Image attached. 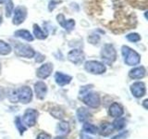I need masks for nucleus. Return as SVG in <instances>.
Segmentation results:
<instances>
[{"label":"nucleus","instance_id":"obj_1","mask_svg":"<svg viewBox=\"0 0 148 139\" xmlns=\"http://www.w3.org/2000/svg\"><path fill=\"white\" fill-rule=\"evenodd\" d=\"M87 14L97 18L114 34H121L137 24V17L122 0H91Z\"/></svg>","mask_w":148,"mask_h":139},{"label":"nucleus","instance_id":"obj_2","mask_svg":"<svg viewBox=\"0 0 148 139\" xmlns=\"http://www.w3.org/2000/svg\"><path fill=\"white\" fill-rule=\"evenodd\" d=\"M121 53L124 58V62L129 66H135L141 61V57L135 50L129 47L128 45H123L121 47Z\"/></svg>","mask_w":148,"mask_h":139},{"label":"nucleus","instance_id":"obj_3","mask_svg":"<svg viewBox=\"0 0 148 139\" xmlns=\"http://www.w3.org/2000/svg\"><path fill=\"white\" fill-rule=\"evenodd\" d=\"M100 56L105 64L111 65L117 59V51H116L113 45L105 44L102 47Z\"/></svg>","mask_w":148,"mask_h":139},{"label":"nucleus","instance_id":"obj_4","mask_svg":"<svg viewBox=\"0 0 148 139\" xmlns=\"http://www.w3.org/2000/svg\"><path fill=\"white\" fill-rule=\"evenodd\" d=\"M14 49L18 56L26 58H32L35 56V51L29 45L21 44V42H14Z\"/></svg>","mask_w":148,"mask_h":139},{"label":"nucleus","instance_id":"obj_5","mask_svg":"<svg viewBox=\"0 0 148 139\" xmlns=\"http://www.w3.org/2000/svg\"><path fill=\"white\" fill-rule=\"evenodd\" d=\"M85 71L92 74H103L106 71V67L104 63L96 61V60H89L84 64Z\"/></svg>","mask_w":148,"mask_h":139},{"label":"nucleus","instance_id":"obj_6","mask_svg":"<svg viewBox=\"0 0 148 139\" xmlns=\"http://www.w3.org/2000/svg\"><path fill=\"white\" fill-rule=\"evenodd\" d=\"M16 96L18 102L22 104H27L32 99V91L30 87L22 86L16 90Z\"/></svg>","mask_w":148,"mask_h":139},{"label":"nucleus","instance_id":"obj_7","mask_svg":"<svg viewBox=\"0 0 148 139\" xmlns=\"http://www.w3.org/2000/svg\"><path fill=\"white\" fill-rule=\"evenodd\" d=\"M82 101L92 109H96L100 106V96L97 93L95 92H86L82 95Z\"/></svg>","mask_w":148,"mask_h":139},{"label":"nucleus","instance_id":"obj_8","mask_svg":"<svg viewBox=\"0 0 148 139\" xmlns=\"http://www.w3.org/2000/svg\"><path fill=\"white\" fill-rule=\"evenodd\" d=\"M12 23L14 25H21L27 18V8L24 6H18L13 10Z\"/></svg>","mask_w":148,"mask_h":139},{"label":"nucleus","instance_id":"obj_9","mask_svg":"<svg viewBox=\"0 0 148 139\" xmlns=\"http://www.w3.org/2000/svg\"><path fill=\"white\" fill-rule=\"evenodd\" d=\"M37 117H38V112L34 109H28L24 115H23L21 122L24 123L26 126L28 127H32L35 125L36 120H37Z\"/></svg>","mask_w":148,"mask_h":139},{"label":"nucleus","instance_id":"obj_10","mask_svg":"<svg viewBox=\"0 0 148 139\" xmlns=\"http://www.w3.org/2000/svg\"><path fill=\"white\" fill-rule=\"evenodd\" d=\"M84 58H85V55L80 49H72L68 54V59L71 62L76 65L82 64Z\"/></svg>","mask_w":148,"mask_h":139},{"label":"nucleus","instance_id":"obj_11","mask_svg":"<svg viewBox=\"0 0 148 139\" xmlns=\"http://www.w3.org/2000/svg\"><path fill=\"white\" fill-rule=\"evenodd\" d=\"M57 21L59 23V25L63 27L65 30L68 31V32H71L74 29L75 27V20L73 19H71V20H66V18L63 15V14H58L57 16Z\"/></svg>","mask_w":148,"mask_h":139},{"label":"nucleus","instance_id":"obj_12","mask_svg":"<svg viewBox=\"0 0 148 139\" xmlns=\"http://www.w3.org/2000/svg\"><path fill=\"white\" fill-rule=\"evenodd\" d=\"M53 68H54L53 64L50 62L43 64L38 70H37V72H36L37 77L40 79H45V78L49 77L53 72Z\"/></svg>","mask_w":148,"mask_h":139},{"label":"nucleus","instance_id":"obj_13","mask_svg":"<svg viewBox=\"0 0 148 139\" xmlns=\"http://www.w3.org/2000/svg\"><path fill=\"white\" fill-rule=\"evenodd\" d=\"M131 92L133 95V96L137 97H142L145 95L146 89H145V85L143 82H136L132 83L131 85Z\"/></svg>","mask_w":148,"mask_h":139},{"label":"nucleus","instance_id":"obj_14","mask_svg":"<svg viewBox=\"0 0 148 139\" xmlns=\"http://www.w3.org/2000/svg\"><path fill=\"white\" fill-rule=\"evenodd\" d=\"M34 92H35L37 98L44 99L46 93H47V87H46V85L42 81L37 82L34 85Z\"/></svg>","mask_w":148,"mask_h":139},{"label":"nucleus","instance_id":"obj_15","mask_svg":"<svg viewBox=\"0 0 148 139\" xmlns=\"http://www.w3.org/2000/svg\"><path fill=\"white\" fill-rule=\"evenodd\" d=\"M55 80H56V83H57L58 85L64 86V85H69V83L71 82L72 77L68 75V74H64L62 72H58L55 74Z\"/></svg>","mask_w":148,"mask_h":139},{"label":"nucleus","instance_id":"obj_16","mask_svg":"<svg viewBox=\"0 0 148 139\" xmlns=\"http://www.w3.org/2000/svg\"><path fill=\"white\" fill-rule=\"evenodd\" d=\"M124 113V110L121 105H119L117 102H114L109 107V115L113 118H119Z\"/></svg>","mask_w":148,"mask_h":139},{"label":"nucleus","instance_id":"obj_17","mask_svg":"<svg viewBox=\"0 0 148 139\" xmlns=\"http://www.w3.org/2000/svg\"><path fill=\"white\" fill-rule=\"evenodd\" d=\"M146 74V70L143 66L136 67L131 70L129 72V76L132 79H142L145 76Z\"/></svg>","mask_w":148,"mask_h":139},{"label":"nucleus","instance_id":"obj_18","mask_svg":"<svg viewBox=\"0 0 148 139\" xmlns=\"http://www.w3.org/2000/svg\"><path fill=\"white\" fill-rule=\"evenodd\" d=\"M130 6L136 8L141 10L147 9V0H125Z\"/></svg>","mask_w":148,"mask_h":139},{"label":"nucleus","instance_id":"obj_19","mask_svg":"<svg viewBox=\"0 0 148 139\" xmlns=\"http://www.w3.org/2000/svg\"><path fill=\"white\" fill-rule=\"evenodd\" d=\"M114 131V128L112 126V123H109L108 122H105L100 125V128L98 129V132L100 133L101 136H109L110 133H112Z\"/></svg>","mask_w":148,"mask_h":139},{"label":"nucleus","instance_id":"obj_20","mask_svg":"<svg viewBox=\"0 0 148 139\" xmlns=\"http://www.w3.org/2000/svg\"><path fill=\"white\" fill-rule=\"evenodd\" d=\"M14 36L20 37V38H22L28 42L34 41V36H32L31 32L27 30H18L14 32Z\"/></svg>","mask_w":148,"mask_h":139},{"label":"nucleus","instance_id":"obj_21","mask_svg":"<svg viewBox=\"0 0 148 139\" xmlns=\"http://www.w3.org/2000/svg\"><path fill=\"white\" fill-rule=\"evenodd\" d=\"M77 117L78 120L82 122H84L91 117V113L89 112V110L85 108H80L77 110Z\"/></svg>","mask_w":148,"mask_h":139},{"label":"nucleus","instance_id":"obj_22","mask_svg":"<svg viewBox=\"0 0 148 139\" xmlns=\"http://www.w3.org/2000/svg\"><path fill=\"white\" fill-rule=\"evenodd\" d=\"M34 34L37 39L40 40H45L47 37V32L42 30V28L37 24H34Z\"/></svg>","mask_w":148,"mask_h":139},{"label":"nucleus","instance_id":"obj_23","mask_svg":"<svg viewBox=\"0 0 148 139\" xmlns=\"http://www.w3.org/2000/svg\"><path fill=\"white\" fill-rule=\"evenodd\" d=\"M11 51H12V48L10 45L6 43V42L3 40H0V55H2V56L8 55V54H10Z\"/></svg>","mask_w":148,"mask_h":139},{"label":"nucleus","instance_id":"obj_24","mask_svg":"<svg viewBox=\"0 0 148 139\" xmlns=\"http://www.w3.org/2000/svg\"><path fill=\"white\" fill-rule=\"evenodd\" d=\"M57 131L59 134H66L69 132V125L67 122H60L58 124V127H57Z\"/></svg>","mask_w":148,"mask_h":139},{"label":"nucleus","instance_id":"obj_25","mask_svg":"<svg viewBox=\"0 0 148 139\" xmlns=\"http://www.w3.org/2000/svg\"><path fill=\"white\" fill-rule=\"evenodd\" d=\"M112 126L114 130H118V131L119 130H121L126 126V120L122 117L117 118V120H115L114 122L112 123Z\"/></svg>","mask_w":148,"mask_h":139},{"label":"nucleus","instance_id":"obj_26","mask_svg":"<svg viewBox=\"0 0 148 139\" xmlns=\"http://www.w3.org/2000/svg\"><path fill=\"white\" fill-rule=\"evenodd\" d=\"M83 131L87 133H92V134H96L98 133V128H97L95 125L92 124V123H88L85 122L83 124Z\"/></svg>","mask_w":148,"mask_h":139},{"label":"nucleus","instance_id":"obj_27","mask_svg":"<svg viewBox=\"0 0 148 139\" xmlns=\"http://www.w3.org/2000/svg\"><path fill=\"white\" fill-rule=\"evenodd\" d=\"M5 2H6V17L9 18L11 17L14 10V5L12 0H5Z\"/></svg>","mask_w":148,"mask_h":139},{"label":"nucleus","instance_id":"obj_28","mask_svg":"<svg viewBox=\"0 0 148 139\" xmlns=\"http://www.w3.org/2000/svg\"><path fill=\"white\" fill-rule=\"evenodd\" d=\"M126 38L128 41L132 42V43H137V42L141 41V36L139 35L137 32H132V34H129L126 35Z\"/></svg>","mask_w":148,"mask_h":139},{"label":"nucleus","instance_id":"obj_29","mask_svg":"<svg viewBox=\"0 0 148 139\" xmlns=\"http://www.w3.org/2000/svg\"><path fill=\"white\" fill-rule=\"evenodd\" d=\"M15 124H16V126H17L18 130L20 131L21 133H23L25 132L26 128H25L24 125L22 124L21 119L20 117H17V118H16V120H15Z\"/></svg>","mask_w":148,"mask_h":139},{"label":"nucleus","instance_id":"obj_30","mask_svg":"<svg viewBox=\"0 0 148 139\" xmlns=\"http://www.w3.org/2000/svg\"><path fill=\"white\" fill-rule=\"evenodd\" d=\"M88 42L92 45H97L100 42V35L98 34H91L88 36Z\"/></svg>","mask_w":148,"mask_h":139},{"label":"nucleus","instance_id":"obj_31","mask_svg":"<svg viewBox=\"0 0 148 139\" xmlns=\"http://www.w3.org/2000/svg\"><path fill=\"white\" fill-rule=\"evenodd\" d=\"M51 114H52L55 118H58V119H62L64 116V112L60 109H53V111H51Z\"/></svg>","mask_w":148,"mask_h":139},{"label":"nucleus","instance_id":"obj_32","mask_svg":"<svg viewBox=\"0 0 148 139\" xmlns=\"http://www.w3.org/2000/svg\"><path fill=\"white\" fill-rule=\"evenodd\" d=\"M61 3V1H55V0H52V1L49 2V5H48V9L49 11H53L55 8L57 7V5L60 4Z\"/></svg>","mask_w":148,"mask_h":139},{"label":"nucleus","instance_id":"obj_33","mask_svg":"<svg viewBox=\"0 0 148 139\" xmlns=\"http://www.w3.org/2000/svg\"><path fill=\"white\" fill-rule=\"evenodd\" d=\"M36 139H51V136L46 133H41L38 134V136H37Z\"/></svg>","mask_w":148,"mask_h":139},{"label":"nucleus","instance_id":"obj_34","mask_svg":"<svg viewBox=\"0 0 148 139\" xmlns=\"http://www.w3.org/2000/svg\"><path fill=\"white\" fill-rule=\"evenodd\" d=\"M35 56H36V58H35V60H36V62H42V61H44L45 60V56L43 55H41L40 53H35Z\"/></svg>","mask_w":148,"mask_h":139},{"label":"nucleus","instance_id":"obj_35","mask_svg":"<svg viewBox=\"0 0 148 139\" xmlns=\"http://www.w3.org/2000/svg\"><path fill=\"white\" fill-rule=\"evenodd\" d=\"M6 96V93H5V89L0 86V100L4 99V97Z\"/></svg>","mask_w":148,"mask_h":139},{"label":"nucleus","instance_id":"obj_36","mask_svg":"<svg viewBox=\"0 0 148 139\" xmlns=\"http://www.w3.org/2000/svg\"><path fill=\"white\" fill-rule=\"evenodd\" d=\"M125 136H127V133H121L120 134H119V136L113 137V139H120V138H122V137Z\"/></svg>","mask_w":148,"mask_h":139},{"label":"nucleus","instance_id":"obj_37","mask_svg":"<svg viewBox=\"0 0 148 139\" xmlns=\"http://www.w3.org/2000/svg\"><path fill=\"white\" fill-rule=\"evenodd\" d=\"M55 139H66V138L63 137V136H58V137H56Z\"/></svg>","mask_w":148,"mask_h":139},{"label":"nucleus","instance_id":"obj_38","mask_svg":"<svg viewBox=\"0 0 148 139\" xmlns=\"http://www.w3.org/2000/svg\"><path fill=\"white\" fill-rule=\"evenodd\" d=\"M2 21H3V19H2V16L0 15V25H1V23H2Z\"/></svg>","mask_w":148,"mask_h":139},{"label":"nucleus","instance_id":"obj_39","mask_svg":"<svg viewBox=\"0 0 148 139\" xmlns=\"http://www.w3.org/2000/svg\"><path fill=\"white\" fill-rule=\"evenodd\" d=\"M5 3V0H0V4H3Z\"/></svg>","mask_w":148,"mask_h":139},{"label":"nucleus","instance_id":"obj_40","mask_svg":"<svg viewBox=\"0 0 148 139\" xmlns=\"http://www.w3.org/2000/svg\"><path fill=\"white\" fill-rule=\"evenodd\" d=\"M0 74H1V62H0Z\"/></svg>","mask_w":148,"mask_h":139}]
</instances>
